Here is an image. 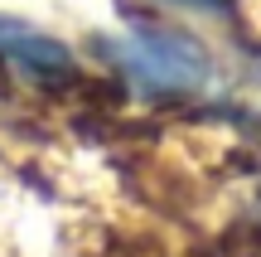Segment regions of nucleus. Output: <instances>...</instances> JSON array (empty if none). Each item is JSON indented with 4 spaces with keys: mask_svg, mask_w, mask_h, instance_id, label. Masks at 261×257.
Returning <instances> with one entry per match:
<instances>
[{
    "mask_svg": "<svg viewBox=\"0 0 261 257\" xmlns=\"http://www.w3.org/2000/svg\"><path fill=\"white\" fill-rule=\"evenodd\" d=\"M97 49L116 58V68L140 87V92L155 97H184V92H203L208 78H213V58L198 39L174 34V29H140L126 44H107L97 39Z\"/></svg>",
    "mask_w": 261,
    "mask_h": 257,
    "instance_id": "obj_1",
    "label": "nucleus"
},
{
    "mask_svg": "<svg viewBox=\"0 0 261 257\" xmlns=\"http://www.w3.org/2000/svg\"><path fill=\"white\" fill-rule=\"evenodd\" d=\"M19 34H29V25H24V19H15V15H0V49H5L10 39H19Z\"/></svg>",
    "mask_w": 261,
    "mask_h": 257,
    "instance_id": "obj_3",
    "label": "nucleus"
},
{
    "mask_svg": "<svg viewBox=\"0 0 261 257\" xmlns=\"http://www.w3.org/2000/svg\"><path fill=\"white\" fill-rule=\"evenodd\" d=\"M0 92H5V68H0Z\"/></svg>",
    "mask_w": 261,
    "mask_h": 257,
    "instance_id": "obj_4",
    "label": "nucleus"
},
{
    "mask_svg": "<svg viewBox=\"0 0 261 257\" xmlns=\"http://www.w3.org/2000/svg\"><path fill=\"white\" fill-rule=\"evenodd\" d=\"M165 5H179V10H198V15H227L232 0H165Z\"/></svg>",
    "mask_w": 261,
    "mask_h": 257,
    "instance_id": "obj_2",
    "label": "nucleus"
}]
</instances>
